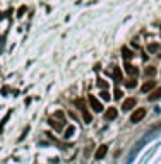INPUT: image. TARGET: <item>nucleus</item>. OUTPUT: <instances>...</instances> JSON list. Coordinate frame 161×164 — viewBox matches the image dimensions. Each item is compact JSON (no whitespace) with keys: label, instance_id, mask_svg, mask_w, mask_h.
Wrapping results in <instances>:
<instances>
[{"label":"nucleus","instance_id":"a211bd4d","mask_svg":"<svg viewBox=\"0 0 161 164\" xmlns=\"http://www.w3.org/2000/svg\"><path fill=\"white\" fill-rule=\"evenodd\" d=\"M9 116H10V111H9V113H7L5 116H3V120H2V123H0V133H2V130H3V125H5V121L9 120Z\"/></svg>","mask_w":161,"mask_h":164},{"label":"nucleus","instance_id":"f03ea898","mask_svg":"<svg viewBox=\"0 0 161 164\" xmlns=\"http://www.w3.org/2000/svg\"><path fill=\"white\" fill-rule=\"evenodd\" d=\"M144 116H146V109H144V108H139V109H135V111L132 113L130 121H132V123H139Z\"/></svg>","mask_w":161,"mask_h":164},{"label":"nucleus","instance_id":"423d86ee","mask_svg":"<svg viewBox=\"0 0 161 164\" xmlns=\"http://www.w3.org/2000/svg\"><path fill=\"white\" fill-rule=\"evenodd\" d=\"M154 87H156V82H154L153 79H149L147 82H144V84H142L141 91H142V92H151L153 89H154Z\"/></svg>","mask_w":161,"mask_h":164},{"label":"nucleus","instance_id":"1a4fd4ad","mask_svg":"<svg viewBox=\"0 0 161 164\" xmlns=\"http://www.w3.org/2000/svg\"><path fill=\"white\" fill-rule=\"evenodd\" d=\"M106 152H108L106 145H100L98 147V150H96V154H94V157H96V159H103V157L106 156Z\"/></svg>","mask_w":161,"mask_h":164},{"label":"nucleus","instance_id":"412c9836","mask_svg":"<svg viewBox=\"0 0 161 164\" xmlns=\"http://www.w3.org/2000/svg\"><path fill=\"white\" fill-rule=\"evenodd\" d=\"M134 86H135V80H134V79H130V80L127 82V87H134Z\"/></svg>","mask_w":161,"mask_h":164},{"label":"nucleus","instance_id":"20e7f679","mask_svg":"<svg viewBox=\"0 0 161 164\" xmlns=\"http://www.w3.org/2000/svg\"><path fill=\"white\" fill-rule=\"evenodd\" d=\"M89 104H91V108L94 109L96 113H101L103 111V106H101V103L94 97V96H89Z\"/></svg>","mask_w":161,"mask_h":164},{"label":"nucleus","instance_id":"4be33fe9","mask_svg":"<svg viewBox=\"0 0 161 164\" xmlns=\"http://www.w3.org/2000/svg\"><path fill=\"white\" fill-rule=\"evenodd\" d=\"M2 94H3V96H7V94H9V87H7V86H5V87H2Z\"/></svg>","mask_w":161,"mask_h":164},{"label":"nucleus","instance_id":"ddd939ff","mask_svg":"<svg viewBox=\"0 0 161 164\" xmlns=\"http://www.w3.org/2000/svg\"><path fill=\"white\" fill-rule=\"evenodd\" d=\"M74 132H75V128L72 127H67V130H65V132H64V139H69V137H72V135H74Z\"/></svg>","mask_w":161,"mask_h":164},{"label":"nucleus","instance_id":"aec40b11","mask_svg":"<svg viewBox=\"0 0 161 164\" xmlns=\"http://www.w3.org/2000/svg\"><path fill=\"white\" fill-rule=\"evenodd\" d=\"M24 12H26V5H21V7H19V10H17V17H22V16H24Z\"/></svg>","mask_w":161,"mask_h":164},{"label":"nucleus","instance_id":"dca6fc26","mask_svg":"<svg viewBox=\"0 0 161 164\" xmlns=\"http://www.w3.org/2000/svg\"><path fill=\"white\" fill-rule=\"evenodd\" d=\"M100 96H101L103 101H108V99H110V92H108V89H103V91L100 92Z\"/></svg>","mask_w":161,"mask_h":164},{"label":"nucleus","instance_id":"4468645a","mask_svg":"<svg viewBox=\"0 0 161 164\" xmlns=\"http://www.w3.org/2000/svg\"><path fill=\"white\" fill-rule=\"evenodd\" d=\"M160 45H158V43H151V45H149V46H147V50H149V51H151V53H156V51H160Z\"/></svg>","mask_w":161,"mask_h":164},{"label":"nucleus","instance_id":"f3484780","mask_svg":"<svg viewBox=\"0 0 161 164\" xmlns=\"http://www.w3.org/2000/svg\"><path fill=\"white\" fill-rule=\"evenodd\" d=\"M122 96H124V92L117 87V89H115V92H113V97H115V99H122Z\"/></svg>","mask_w":161,"mask_h":164},{"label":"nucleus","instance_id":"6e6552de","mask_svg":"<svg viewBox=\"0 0 161 164\" xmlns=\"http://www.w3.org/2000/svg\"><path fill=\"white\" fill-rule=\"evenodd\" d=\"M147 99H149V101H158V99H161V87H158V89H154V91L149 92Z\"/></svg>","mask_w":161,"mask_h":164},{"label":"nucleus","instance_id":"7ed1b4c3","mask_svg":"<svg viewBox=\"0 0 161 164\" xmlns=\"http://www.w3.org/2000/svg\"><path fill=\"white\" fill-rule=\"evenodd\" d=\"M135 103H137L135 97H127L125 101L122 103V109H124V111H130V109L135 108Z\"/></svg>","mask_w":161,"mask_h":164},{"label":"nucleus","instance_id":"2eb2a0df","mask_svg":"<svg viewBox=\"0 0 161 164\" xmlns=\"http://www.w3.org/2000/svg\"><path fill=\"white\" fill-rule=\"evenodd\" d=\"M144 73H146V77H154V73H156V69H154V67H147V69L144 70Z\"/></svg>","mask_w":161,"mask_h":164},{"label":"nucleus","instance_id":"6ab92c4d","mask_svg":"<svg viewBox=\"0 0 161 164\" xmlns=\"http://www.w3.org/2000/svg\"><path fill=\"white\" fill-rule=\"evenodd\" d=\"M98 86H100L101 89H108V82H105L103 79H98Z\"/></svg>","mask_w":161,"mask_h":164},{"label":"nucleus","instance_id":"f257e3e1","mask_svg":"<svg viewBox=\"0 0 161 164\" xmlns=\"http://www.w3.org/2000/svg\"><path fill=\"white\" fill-rule=\"evenodd\" d=\"M48 123L52 125V128H53V130L60 132V130L64 128V123H65V121H64V113H62V111H57L53 116L48 120Z\"/></svg>","mask_w":161,"mask_h":164},{"label":"nucleus","instance_id":"39448f33","mask_svg":"<svg viewBox=\"0 0 161 164\" xmlns=\"http://www.w3.org/2000/svg\"><path fill=\"white\" fill-rule=\"evenodd\" d=\"M75 106H79V108H81V113H82V116H84V121H86V123H91V115L88 113V109L84 108V104H82L79 99L75 101Z\"/></svg>","mask_w":161,"mask_h":164},{"label":"nucleus","instance_id":"9d476101","mask_svg":"<svg viewBox=\"0 0 161 164\" xmlns=\"http://www.w3.org/2000/svg\"><path fill=\"white\" fill-rule=\"evenodd\" d=\"M113 79H115L117 84L122 82V69L120 67H113Z\"/></svg>","mask_w":161,"mask_h":164},{"label":"nucleus","instance_id":"f8f14e48","mask_svg":"<svg viewBox=\"0 0 161 164\" xmlns=\"http://www.w3.org/2000/svg\"><path fill=\"white\" fill-rule=\"evenodd\" d=\"M125 70H127V73H130L132 77H134V75L137 77V69H135L134 65H130V63H125Z\"/></svg>","mask_w":161,"mask_h":164},{"label":"nucleus","instance_id":"0eeeda50","mask_svg":"<svg viewBox=\"0 0 161 164\" xmlns=\"http://www.w3.org/2000/svg\"><path fill=\"white\" fill-rule=\"evenodd\" d=\"M117 115H118L117 108H108V111L105 113V120H106V121H111V120L117 118Z\"/></svg>","mask_w":161,"mask_h":164},{"label":"nucleus","instance_id":"9b49d317","mask_svg":"<svg viewBox=\"0 0 161 164\" xmlns=\"http://www.w3.org/2000/svg\"><path fill=\"white\" fill-rule=\"evenodd\" d=\"M122 55H124V58H125L127 62H129V60H130V58L134 56V53H132V51H130V50H129L127 46H122Z\"/></svg>","mask_w":161,"mask_h":164}]
</instances>
